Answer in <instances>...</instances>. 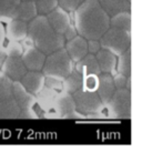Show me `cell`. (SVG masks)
<instances>
[{
    "label": "cell",
    "mask_w": 142,
    "mask_h": 152,
    "mask_svg": "<svg viewBox=\"0 0 142 152\" xmlns=\"http://www.w3.org/2000/svg\"><path fill=\"white\" fill-rule=\"evenodd\" d=\"M39 16H47L59 7L58 0H34Z\"/></svg>",
    "instance_id": "25"
},
{
    "label": "cell",
    "mask_w": 142,
    "mask_h": 152,
    "mask_svg": "<svg viewBox=\"0 0 142 152\" xmlns=\"http://www.w3.org/2000/svg\"><path fill=\"white\" fill-rule=\"evenodd\" d=\"M110 27L120 30H131V12L123 11L110 17Z\"/></svg>",
    "instance_id": "22"
},
{
    "label": "cell",
    "mask_w": 142,
    "mask_h": 152,
    "mask_svg": "<svg viewBox=\"0 0 142 152\" xmlns=\"http://www.w3.org/2000/svg\"><path fill=\"white\" fill-rule=\"evenodd\" d=\"M125 89H127V90H130V91H131V77H129V78H128V80H127Z\"/></svg>",
    "instance_id": "35"
},
{
    "label": "cell",
    "mask_w": 142,
    "mask_h": 152,
    "mask_svg": "<svg viewBox=\"0 0 142 152\" xmlns=\"http://www.w3.org/2000/svg\"><path fill=\"white\" fill-rule=\"evenodd\" d=\"M27 30H28L27 22L10 19L7 21V26L4 28V36L8 40L20 42L27 39Z\"/></svg>",
    "instance_id": "16"
},
{
    "label": "cell",
    "mask_w": 142,
    "mask_h": 152,
    "mask_svg": "<svg viewBox=\"0 0 142 152\" xmlns=\"http://www.w3.org/2000/svg\"><path fill=\"white\" fill-rule=\"evenodd\" d=\"M73 26L86 40H99L110 28V17L98 0H84L73 11Z\"/></svg>",
    "instance_id": "1"
},
{
    "label": "cell",
    "mask_w": 142,
    "mask_h": 152,
    "mask_svg": "<svg viewBox=\"0 0 142 152\" xmlns=\"http://www.w3.org/2000/svg\"><path fill=\"white\" fill-rule=\"evenodd\" d=\"M0 71L12 82H15L20 81L28 70L26 69L21 57H7L0 68Z\"/></svg>",
    "instance_id": "11"
},
{
    "label": "cell",
    "mask_w": 142,
    "mask_h": 152,
    "mask_svg": "<svg viewBox=\"0 0 142 152\" xmlns=\"http://www.w3.org/2000/svg\"><path fill=\"white\" fill-rule=\"evenodd\" d=\"M105 118L130 119L131 118V91L127 89L116 90L109 102L103 106Z\"/></svg>",
    "instance_id": "7"
},
{
    "label": "cell",
    "mask_w": 142,
    "mask_h": 152,
    "mask_svg": "<svg viewBox=\"0 0 142 152\" xmlns=\"http://www.w3.org/2000/svg\"><path fill=\"white\" fill-rule=\"evenodd\" d=\"M75 70H77L82 77L90 76V75L99 76L101 73L99 64L97 62L96 56L90 55V53H88L75 64Z\"/></svg>",
    "instance_id": "19"
},
{
    "label": "cell",
    "mask_w": 142,
    "mask_h": 152,
    "mask_svg": "<svg viewBox=\"0 0 142 152\" xmlns=\"http://www.w3.org/2000/svg\"><path fill=\"white\" fill-rule=\"evenodd\" d=\"M32 1H34V0H32Z\"/></svg>",
    "instance_id": "36"
},
{
    "label": "cell",
    "mask_w": 142,
    "mask_h": 152,
    "mask_svg": "<svg viewBox=\"0 0 142 152\" xmlns=\"http://www.w3.org/2000/svg\"><path fill=\"white\" fill-rule=\"evenodd\" d=\"M87 49H88V53L96 56L97 52L101 49L99 40H87Z\"/></svg>",
    "instance_id": "31"
},
{
    "label": "cell",
    "mask_w": 142,
    "mask_h": 152,
    "mask_svg": "<svg viewBox=\"0 0 142 152\" xmlns=\"http://www.w3.org/2000/svg\"><path fill=\"white\" fill-rule=\"evenodd\" d=\"M12 93L19 109V119H38L40 117L36 96L27 91L19 81L12 82Z\"/></svg>",
    "instance_id": "5"
},
{
    "label": "cell",
    "mask_w": 142,
    "mask_h": 152,
    "mask_svg": "<svg viewBox=\"0 0 142 152\" xmlns=\"http://www.w3.org/2000/svg\"><path fill=\"white\" fill-rule=\"evenodd\" d=\"M4 40H6V36H4V26L2 22L0 21V47L4 45Z\"/></svg>",
    "instance_id": "33"
},
{
    "label": "cell",
    "mask_w": 142,
    "mask_h": 152,
    "mask_svg": "<svg viewBox=\"0 0 142 152\" xmlns=\"http://www.w3.org/2000/svg\"><path fill=\"white\" fill-rule=\"evenodd\" d=\"M84 0H58L59 7H61L68 12H73Z\"/></svg>",
    "instance_id": "28"
},
{
    "label": "cell",
    "mask_w": 142,
    "mask_h": 152,
    "mask_svg": "<svg viewBox=\"0 0 142 152\" xmlns=\"http://www.w3.org/2000/svg\"><path fill=\"white\" fill-rule=\"evenodd\" d=\"M97 94L100 98L102 104L105 106L116 92V88L113 85L112 76L108 73H100L98 76V88H97Z\"/></svg>",
    "instance_id": "17"
},
{
    "label": "cell",
    "mask_w": 142,
    "mask_h": 152,
    "mask_svg": "<svg viewBox=\"0 0 142 152\" xmlns=\"http://www.w3.org/2000/svg\"><path fill=\"white\" fill-rule=\"evenodd\" d=\"M27 41L46 56L62 49L66 43L63 36L52 29L46 16L39 15L28 22Z\"/></svg>",
    "instance_id": "2"
},
{
    "label": "cell",
    "mask_w": 142,
    "mask_h": 152,
    "mask_svg": "<svg viewBox=\"0 0 142 152\" xmlns=\"http://www.w3.org/2000/svg\"><path fill=\"white\" fill-rule=\"evenodd\" d=\"M2 49L4 50L7 57H20L23 51V45L18 41H12V40H4L2 45Z\"/></svg>",
    "instance_id": "26"
},
{
    "label": "cell",
    "mask_w": 142,
    "mask_h": 152,
    "mask_svg": "<svg viewBox=\"0 0 142 152\" xmlns=\"http://www.w3.org/2000/svg\"><path fill=\"white\" fill-rule=\"evenodd\" d=\"M45 81L46 77L43 76L41 71H27L19 82L27 91L37 96L45 88Z\"/></svg>",
    "instance_id": "14"
},
{
    "label": "cell",
    "mask_w": 142,
    "mask_h": 152,
    "mask_svg": "<svg viewBox=\"0 0 142 152\" xmlns=\"http://www.w3.org/2000/svg\"><path fill=\"white\" fill-rule=\"evenodd\" d=\"M75 36H78V32H77V30H75V26L71 25L70 28L66 31V34H63V38H64L66 41H68V40H70V39L75 38Z\"/></svg>",
    "instance_id": "32"
},
{
    "label": "cell",
    "mask_w": 142,
    "mask_h": 152,
    "mask_svg": "<svg viewBox=\"0 0 142 152\" xmlns=\"http://www.w3.org/2000/svg\"><path fill=\"white\" fill-rule=\"evenodd\" d=\"M99 42L101 49H105L118 57L131 48V34L127 30L110 27L99 39Z\"/></svg>",
    "instance_id": "6"
},
{
    "label": "cell",
    "mask_w": 142,
    "mask_h": 152,
    "mask_svg": "<svg viewBox=\"0 0 142 152\" xmlns=\"http://www.w3.org/2000/svg\"><path fill=\"white\" fill-rule=\"evenodd\" d=\"M6 58H7V55H6L4 50L2 49V47H0V68H1V66H2Z\"/></svg>",
    "instance_id": "34"
},
{
    "label": "cell",
    "mask_w": 142,
    "mask_h": 152,
    "mask_svg": "<svg viewBox=\"0 0 142 152\" xmlns=\"http://www.w3.org/2000/svg\"><path fill=\"white\" fill-rule=\"evenodd\" d=\"M20 57L28 71H41L47 56L30 43H26Z\"/></svg>",
    "instance_id": "10"
},
{
    "label": "cell",
    "mask_w": 142,
    "mask_h": 152,
    "mask_svg": "<svg viewBox=\"0 0 142 152\" xmlns=\"http://www.w3.org/2000/svg\"><path fill=\"white\" fill-rule=\"evenodd\" d=\"M45 86L48 88H51L57 91H62V81L54 79V78H48L46 77V81H45Z\"/></svg>",
    "instance_id": "30"
},
{
    "label": "cell",
    "mask_w": 142,
    "mask_h": 152,
    "mask_svg": "<svg viewBox=\"0 0 142 152\" xmlns=\"http://www.w3.org/2000/svg\"><path fill=\"white\" fill-rule=\"evenodd\" d=\"M20 0H0V21H8Z\"/></svg>",
    "instance_id": "24"
},
{
    "label": "cell",
    "mask_w": 142,
    "mask_h": 152,
    "mask_svg": "<svg viewBox=\"0 0 142 152\" xmlns=\"http://www.w3.org/2000/svg\"><path fill=\"white\" fill-rule=\"evenodd\" d=\"M128 78H129V77H125L124 75H121V73L116 72V73L112 76L113 85H114L116 90H119V89H125V85H127Z\"/></svg>",
    "instance_id": "29"
},
{
    "label": "cell",
    "mask_w": 142,
    "mask_h": 152,
    "mask_svg": "<svg viewBox=\"0 0 142 152\" xmlns=\"http://www.w3.org/2000/svg\"><path fill=\"white\" fill-rule=\"evenodd\" d=\"M75 69V64L71 61L64 48L48 55L41 72L45 77L54 78L62 81Z\"/></svg>",
    "instance_id": "3"
},
{
    "label": "cell",
    "mask_w": 142,
    "mask_h": 152,
    "mask_svg": "<svg viewBox=\"0 0 142 152\" xmlns=\"http://www.w3.org/2000/svg\"><path fill=\"white\" fill-rule=\"evenodd\" d=\"M63 48H64V50H66V52L68 53L69 58L73 64H77L78 61H80L83 57L88 55L87 40L79 34L75 36V38L66 41Z\"/></svg>",
    "instance_id": "13"
},
{
    "label": "cell",
    "mask_w": 142,
    "mask_h": 152,
    "mask_svg": "<svg viewBox=\"0 0 142 152\" xmlns=\"http://www.w3.org/2000/svg\"><path fill=\"white\" fill-rule=\"evenodd\" d=\"M38 16L37 7L32 0H20L15 8L10 19H16L20 21L30 22Z\"/></svg>",
    "instance_id": "15"
},
{
    "label": "cell",
    "mask_w": 142,
    "mask_h": 152,
    "mask_svg": "<svg viewBox=\"0 0 142 152\" xmlns=\"http://www.w3.org/2000/svg\"><path fill=\"white\" fill-rule=\"evenodd\" d=\"M54 113L57 119H82L83 115L80 114L75 109V100L72 94L64 91H59L54 98L53 103Z\"/></svg>",
    "instance_id": "9"
},
{
    "label": "cell",
    "mask_w": 142,
    "mask_h": 152,
    "mask_svg": "<svg viewBox=\"0 0 142 152\" xmlns=\"http://www.w3.org/2000/svg\"><path fill=\"white\" fill-rule=\"evenodd\" d=\"M0 119H19L12 93V81L0 71Z\"/></svg>",
    "instance_id": "8"
},
{
    "label": "cell",
    "mask_w": 142,
    "mask_h": 152,
    "mask_svg": "<svg viewBox=\"0 0 142 152\" xmlns=\"http://www.w3.org/2000/svg\"><path fill=\"white\" fill-rule=\"evenodd\" d=\"M97 62L99 64L101 73H108L113 76L116 73V67H117V56L113 53L105 50V49H100L96 53Z\"/></svg>",
    "instance_id": "18"
},
{
    "label": "cell",
    "mask_w": 142,
    "mask_h": 152,
    "mask_svg": "<svg viewBox=\"0 0 142 152\" xmlns=\"http://www.w3.org/2000/svg\"><path fill=\"white\" fill-rule=\"evenodd\" d=\"M75 100V109L83 118H105V108L97 92H90L86 90H79L72 94Z\"/></svg>",
    "instance_id": "4"
},
{
    "label": "cell",
    "mask_w": 142,
    "mask_h": 152,
    "mask_svg": "<svg viewBox=\"0 0 142 152\" xmlns=\"http://www.w3.org/2000/svg\"><path fill=\"white\" fill-rule=\"evenodd\" d=\"M98 88V76H86L83 77V82H82V90L90 91V92H96Z\"/></svg>",
    "instance_id": "27"
},
{
    "label": "cell",
    "mask_w": 142,
    "mask_h": 152,
    "mask_svg": "<svg viewBox=\"0 0 142 152\" xmlns=\"http://www.w3.org/2000/svg\"><path fill=\"white\" fill-rule=\"evenodd\" d=\"M116 71L125 77H131V48L117 57Z\"/></svg>",
    "instance_id": "23"
},
{
    "label": "cell",
    "mask_w": 142,
    "mask_h": 152,
    "mask_svg": "<svg viewBox=\"0 0 142 152\" xmlns=\"http://www.w3.org/2000/svg\"><path fill=\"white\" fill-rule=\"evenodd\" d=\"M82 82H83V77L73 69V71L62 80V91L73 94L82 89Z\"/></svg>",
    "instance_id": "21"
},
{
    "label": "cell",
    "mask_w": 142,
    "mask_h": 152,
    "mask_svg": "<svg viewBox=\"0 0 142 152\" xmlns=\"http://www.w3.org/2000/svg\"><path fill=\"white\" fill-rule=\"evenodd\" d=\"M47 20L49 22V25L52 27V29L59 34H64L67 31L71 23V18L70 13L66 11L64 9L61 7H57L53 11H51L50 13H48L46 16Z\"/></svg>",
    "instance_id": "12"
},
{
    "label": "cell",
    "mask_w": 142,
    "mask_h": 152,
    "mask_svg": "<svg viewBox=\"0 0 142 152\" xmlns=\"http://www.w3.org/2000/svg\"><path fill=\"white\" fill-rule=\"evenodd\" d=\"M98 2L109 17L119 12L130 11L131 9V0H98Z\"/></svg>",
    "instance_id": "20"
}]
</instances>
